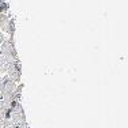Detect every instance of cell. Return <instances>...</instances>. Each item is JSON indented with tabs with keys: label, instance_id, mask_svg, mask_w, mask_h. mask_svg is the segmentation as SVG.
Instances as JSON below:
<instances>
[{
	"label": "cell",
	"instance_id": "obj_3",
	"mask_svg": "<svg viewBox=\"0 0 128 128\" xmlns=\"http://www.w3.org/2000/svg\"><path fill=\"white\" fill-rule=\"evenodd\" d=\"M0 78H2V76H0Z\"/></svg>",
	"mask_w": 128,
	"mask_h": 128
},
{
	"label": "cell",
	"instance_id": "obj_1",
	"mask_svg": "<svg viewBox=\"0 0 128 128\" xmlns=\"http://www.w3.org/2000/svg\"><path fill=\"white\" fill-rule=\"evenodd\" d=\"M8 23H10V16L7 14L0 12V27L3 32H8Z\"/></svg>",
	"mask_w": 128,
	"mask_h": 128
},
{
	"label": "cell",
	"instance_id": "obj_2",
	"mask_svg": "<svg viewBox=\"0 0 128 128\" xmlns=\"http://www.w3.org/2000/svg\"><path fill=\"white\" fill-rule=\"evenodd\" d=\"M3 42H4V36H3V33L0 32V45H2Z\"/></svg>",
	"mask_w": 128,
	"mask_h": 128
}]
</instances>
